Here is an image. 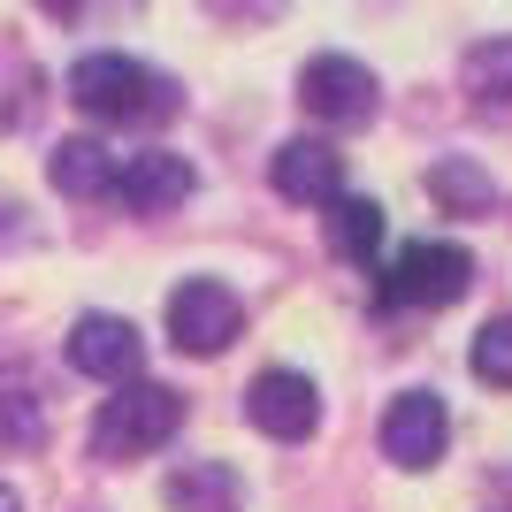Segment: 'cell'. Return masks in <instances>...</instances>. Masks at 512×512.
<instances>
[{
	"instance_id": "18",
	"label": "cell",
	"mask_w": 512,
	"mask_h": 512,
	"mask_svg": "<svg viewBox=\"0 0 512 512\" xmlns=\"http://www.w3.org/2000/svg\"><path fill=\"white\" fill-rule=\"evenodd\" d=\"M0 512H23V497H16V490H8V482H0Z\"/></svg>"
},
{
	"instance_id": "11",
	"label": "cell",
	"mask_w": 512,
	"mask_h": 512,
	"mask_svg": "<svg viewBox=\"0 0 512 512\" xmlns=\"http://www.w3.org/2000/svg\"><path fill=\"white\" fill-rule=\"evenodd\" d=\"M245 505V482L222 459H184L169 474V512H237Z\"/></svg>"
},
{
	"instance_id": "3",
	"label": "cell",
	"mask_w": 512,
	"mask_h": 512,
	"mask_svg": "<svg viewBox=\"0 0 512 512\" xmlns=\"http://www.w3.org/2000/svg\"><path fill=\"white\" fill-rule=\"evenodd\" d=\"M237 329H245V306H237V291H222L214 276H192L169 291V337L184 344V352H230Z\"/></svg>"
},
{
	"instance_id": "9",
	"label": "cell",
	"mask_w": 512,
	"mask_h": 512,
	"mask_svg": "<svg viewBox=\"0 0 512 512\" xmlns=\"http://www.w3.org/2000/svg\"><path fill=\"white\" fill-rule=\"evenodd\" d=\"M115 199H123L130 214H169V207H184V199H192V161H184V153H161V146L130 153L123 169H115Z\"/></svg>"
},
{
	"instance_id": "10",
	"label": "cell",
	"mask_w": 512,
	"mask_h": 512,
	"mask_svg": "<svg viewBox=\"0 0 512 512\" xmlns=\"http://www.w3.org/2000/svg\"><path fill=\"white\" fill-rule=\"evenodd\" d=\"M276 192L283 199H306V207H329V199H337V184H344V153L337 146H321V138H291V146L276 153Z\"/></svg>"
},
{
	"instance_id": "2",
	"label": "cell",
	"mask_w": 512,
	"mask_h": 512,
	"mask_svg": "<svg viewBox=\"0 0 512 512\" xmlns=\"http://www.w3.org/2000/svg\"><path fill=\"white\" fill-rule=\"evenodd\" d=\"M176 428H184V390L123 383L100 413H92V451H100V459H146V451L169 444Z\"/></svg>"
},
{
	"instance_id": "7",
	"label": "cell",
	"mask_w": 512,
	"mask_h": 512,
	"mask_svg": "<svg viewBox=\"0 0 512 512\" xmlns=\"http://www.w3.org/2000/svg\"><path fill=\"white\" fill-rule=\"evenodd\" d=\"M69 367L92 375V383H138L146 337H138L123 314H77V329H69Z\"/></svg>"
},
{
	"instance_id": "14",
	"label": "cell",
	"mask_w": 512,
	"mask_h": 512,
	"mask_svg": "<svg viewBox=\"0 0 512 512\" xmlns=\"http://www.w3.org/2000/svg\"><path fill=\"white\" fill-rule=\"evenodd\" d=\"M329 245H337L344 260H375L383 253V207L375 199H329Z\"/></svg>"
},
{
	"instance_id": "6",
	"label": "cell",
	"mask_w": 512,
	"mask_h": 512,
	"mask_svg": "<svg viewBox=\"0 0 512 512\" xmlns=\"http://www.w3.org/2000/svg\"><path fill=\"white\" fill-rule=\"evenodd\" d=\"M299 100L321 123H367L375 115V69L352 62V54H314L299 69Z\"/></svg>"
},
{
	"instance_id": "17",
	"label": "cell",
	"mask_w": 512,
	"mask_h": 512,
	"mask_svg": "<svg viewBox=\"0 0 512 512\" xmlns=\"http://www.w3.org/2000/svg\"><path fill=\"white\" fill-rule=\"evenodd\" d=\"M474 375L490 390H512V314H497L482 337H474Z\"/></svg>"
},
{
	"instance_id": "15",
	"label": "cell",
	"mask_w": 512,
	"mask_h": 512,
	"mask_svg": "<svg viewBox=\"0 0 512 512\" xmlns=\"http://www.w3.org/2000/svg\"><path fill=\"white\" fill-rule=\"evenodd\" d=\"M46 444V406L23 383H0V451H39Z\"/></svg>"
},
{
	"instance_id": "13",
	"label": "cell",
	"mask_w": 512,
	"mask_h": 512,
	"mask_svg": "<svg viewBox=\"0 0 512 512\" xmlns=\"http://www.w3.org/2000/svg\"><path fill=\"white\" fill-rule=\"evenodd\" d=\"M467 100L490 123H512V39H482L467 54Z\"/></svg>"
},
{
	"instance_id": "12",
	"label": "cell",
	"mask_w": 512,
	"mask_h": 512,
	"mask_svg": "<svg viewBox=\"0 0 512 512\" xmlns=\"http://www.w3.org/2000/svg\"><path fill=\"white\" fill-rule=\"evenodd\" d=\"M46 176H54V192H69V199L115 192V161H107L100 138H62V146H54V161H46Z\"/></svg>"
},
{
	"instance_id": "1",
	"label": "cell",
	"mask_w": 512,
	"mask_h": 512,
	"mask_svg": "<svg viewBox=\"0 0 512 512\" xmlns=\"http://www.w3.org/2000/svg\"><path fill=\"white\" fill-rule=\"evenodd\" d=\"M69 100L100 123H169L176 115V85L130 54H85L69 69Z\"/></svg>"
},
{
	"instance_id": "8",
	"label": "cell",
	"mask_w": 512,
	"mask_h": 512,
	"mask_svg": "<svg viewBox=\"0 0 512 512\" xmlns=\"http://www.w3.org/2000/svg\"><path fill=\"white\" fill-rule=\"evenodd\" d=\"M444 436H451V413L436 390H406L383 406V459H398V467H436Z\"/></svg>"
},
{
	"instance_id": "16",
	"label": "cell",
	"mask_w": 512,
	"mask_h": 512,
	"mask_svg": "<svg viewBox=\"0 0 512 512\" xmlns=\"http://www.w3.org/2000/svg\"><path fill=\"white\" fill-rule=\"evenodd\" d=\"M428 192L467 214V207H490V176L474 169V161H436V169H428Z\"/></svg>"
},
{
	"instance_id": "4",
	"label": "cell",
	"mask_w": 512,
	"mask_h": 512,
	"mask_svg": "<svg viewBox=\"0 0 512 512\" xmlns=\"http://www.w3.org/2000/svg\"><path fill=\"white\" fill-rule=\"evenodd\" d=\"M245 421H253L260 436H276V444H306V436L321 428L314 375H299V367H268V375H253V390H245Z\"/></svg>"
},
{
	"instance_id": "5",
	"label": "cell",
	"mask_w": 512,
	"mask_h": 512,
	"mask_svg": "<svg viewBox=\"0 0 512 512\" xmlns=\"http://www.w3.org/2000/svg\"><path fill=\"white\" fill-rule=\"evenodd\" d=\"M474 283V260L459 245H406L383 276V306H451Z\"/></svg>"
}]
</instances>
